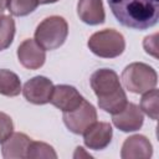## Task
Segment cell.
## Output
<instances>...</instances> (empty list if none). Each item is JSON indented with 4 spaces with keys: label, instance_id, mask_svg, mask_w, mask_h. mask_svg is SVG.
I'll return each mask as SVG.
<instances>
[{
    "label": "cell",
    "instance_id": "obj_1",
    "mask_svg": "<svg viewBox=\"0 0 159 159\" xmlns=\"http://www.w3.org/2000/svg\"><path fill=\"white\" fill-rule=\"evenodd\" d=\"M112 14L125 27L147 30L157 25L159 0H108Z\"/></svg>",
    "mask_w": 159,
    "mask_h": 159
},
{
    "label": "cell",
    "instance_id": "obj_2",
    "mask_svg": "<svg viewBox=\"0 0 159 159\" xmlns=\"http://www.w3.org/2000/svg\"><path fill=\"white\" fill-rule=\"evenodd\" d=\"M91 87L98 98V106L107 113L117 114L127 106V94L122 88L118 75L109 68H101L92 73Z\"/></svg>",
    "mask_w": 159,
    "mask_h": 159
},
{
    "label": "cell",
    "instance_id": "obj_3",
    "mask_svg": "<svg viewBox=\"0 0 159 159\" xmlns=\"http://www.w3.org/2000/svg\"><path fill=\"white\" fill-rule=\"evenodd\" d=\"M68 35L67 21L61 16H50L43 19L36 27L35 41L46 51L56 50L62 46Z\"/></svg>",
    "mask_w": 159,
    "mask_h": 159
},
{
    "label": "cell",
    "instance_id": "obj_4",
    "mask_svg": "<svg viewBox=\"0 0 159 159\" xmlns=\"http://www.w3.org/2000/svg\"><path fill=\"white\" fill-rule=\"evenodd\" d=\"M122 81L129 92L142 94L157 86L158 76L155 70L149 65L143 62H133L123 70Z\"/></svg>",
    "mask_w": 159,
    "mask_h": 159
},
{
    "label": "cell",
    "instance_id": "obj_5",
    "mask_svg": "<svg viewBox=\"0 0 159 159\" xmlns=\"http://www.w3.org/2000/svg\"><path fill=\"white\" fill-rule=\"evenodd\" d=\"M87 45L96 56L103 58L118 57L125 48L123 35L113 29H104L94 32L88 39Z\"/></svg>",
    "mask_w": 159,
    "mask_h": 159
},
{
    "label": "cell",
    "instance_id": "obj_6",
    "mask_svg": "<svg viewBox=\"0 0 159 159\" xmlns=\"http://www.w3.org/2000/svg\"><path fill=\"white\" fill-rule=\"evenodd\" d=\"M94 122H97V111L86 99H83L76 109L63 112V123L68 130L75 134H83Z\"/></svg>",
    "mask_w": 159,
    "mask_h": 159
},
{
    "label": "cell",
    "instance_id": "obj_7",
    "mask_svg": "<svg viewBox=\"0 0 159 159\" xmlns=\"http://www.w3.org/2000/svg\"><path fill=\"white\" fill-rule=\"evenodd\" d=\"M53 87L52 81L47 77L36 76L24 84L22 94L25 99L32 104H46L51 99Z\"/></svg>",
    "mask_w": 159,
    "mask_h": 159
},
{
    "label": "cell",
    "instance_id": "obj_8",
    "mask_svg": "<svg viewBox=\"0 0 159 159\" xmlns=\"http://www.w3.org/2000/svg\"><path fill=\"white\" fill-rule=\"evenodd\" d=\"M19 62L27 70H37L46 61L45 50L32 39L24 40L17 47Z\"/></svg>",
    "mask_w": 159,
    "mask_h": 159
},
{
    "label": "cell",
    "instance_id": "obj_9",
    "mask_svg": "<svg viewBox=\"0 0 159 159\" xmlns=\"http://www.w3.org/2000/svg\"><path fill=\"white\" fill-rule=\"evenodd\" d=\"M113 129L107 122H94L83 133V142L87 148L93 150L104 149L112 140Z\"/></svg>",
    "mask_w": 159,
    "mask_h": 159
},
{
    "label": "cell",
    "instance_id": "obj_10",
    "mask_svg": "<svg viewBox=\"0 0 159 159\" xmlns=\"http://www.w3.org/2000/svg\"><path fill=\"white\" fill-rule=\"evenodd\" d=\"M84 98L80 92L68 84H58L53 87L50 102L62 112H71L76 109Z\"/></svg>",
    "mask_w": 159,
    "mask_h": 159
},
{
    "label": "cell",
    "instance_id": "obj_11",
    "mask_svg": "<svg viewBox=\"0 0 159 159\" xmlns=\"http://www.w3.org/2000/svg\"><path fill=\"white\" fill-rule=\"evenodd\" d=\"M112 122L122 132H134L142 128L144 116L137 104L127 103L122 112L113 114Z\"/></svg>",
    "mask_w": 159,
    "mask_h": 159
},
{
    "label": "cell",
    "instance_id": "obj_12",
    "mask_svg": "<svg viewBox=\"0 0 159 159\" xmlns=\"http://www.w3.org/2000/svg\"><path fill=\"white\" fill-rule=\"evenodd\" d=\"M153 154V147L149 139L144 135H132L128 137L120 150V157L123 159H148Z\"/></svg>",
    "mask_w": 159,
    "mask_h": 159
},
{
    "label": "cell",
    "instance_id": "obj_13",
    "mask_svg": "<svg viewBox=\"0 0 159 159\" xmlns=\"http://www.w3.org/2000/svg\"><path fill=\"white\" fill-rule=\"evenodd\" d=\"M77 14L87 25H99L103 24L106 19L102 0H80L77 4Z\"/></svg>",
    "mask_w": 159,
    "mask_h": 159
},
{
    "label": "cell",
    "instance_id": "obj_14",
    "mask_svg": "<svg viewBox=\"0 0 159 159\" xmlns=\"http://www.w3.org/2000/svg\"><path fill=\"white\" fill-rule=\"evenodd\" d=\"M31 143V138H29L24 133H12L5 142H2L1 153L6 159H20L26 158L27 148Z\"/></svg>",
    "mask_w": 159,
    "mask_h": 159
},
{
    "label": "cell",
    "instance_id": "obj_15",
    "mask_svg": "<svg viewBox=\"0 0 159 159\" xmlns=\"http://www.w3.org/2000/svg\"><path fill=\"white\" fill-rule=\"evenodd\" d=\"M21 91V81L17 75L10 70H0V94L16 97Z\"/></svg>",
    "mask_w": 159,
    "mask_h": 159
},
{
    "label": "cell",
    "instance_id": "obj_16",
    "mask_svg": "<svg viewBox=\"0 0 159 159\" xmlns=\"http://www.w3.org/2000/svg\"><path fill=\"white\" fill-rule=\"evenodd\" d=\"M15 36V21L11 16H0V51L6 50Z\"/></svg>",
    "mask_w": 159,
    "mask_h": 159
},
{
    "label": "cell",
    "instance_id": "obj_17",
    "mask_svg": "<svg viewBox=\"0 0 159 159\" xmlns=\"http://www.w3.org/2000/svg\"><path fill=\"white\" fill-rule=\"evenodd\" d=\"M140 111H143L153 120L158 119V89L155 87L144 92L140 99Z\"/></svg>",
    "mask_w": 159,
    "mask_h": 159
},
{
    "label": "cell",
    "instance_id": "obj_18",
    "mask_svg": "<svg viewBox=\"0 0 159 159\" xmlns=\"http://www.w3.org/2000/svg\"><path fill=\"white\" fill-rule=\"evenodd\" d=\"M39 0H6V7L14 16H26L39 6Z\"/></svg>",
    "mask_w": 159,
    "mask_h": 159
},
{
    "label": "cell",
    "instance_id": "obj_19",
    "mask_svg": "<svg viewBox=\"0 0 159 159\" xmlns=\"http://www.w3.org/2000/svg\"><path fill=\"white\" fill-rule=\"evenodd\" d=\"M26 158H57V154L55 149L43 142H34L31 140L29 148H27V154Z\"/></svg>",
    "mask_w": 159,
    "mask_h": 159
},
{
    "label": "cell",
    "instance_id": "obj_20",
    "mask_svg": "<svg viewBox=\"0 0 159 159\" xmlns=\"http://www.w3.org/2000/svg\"><path fill=\"white\" fill-rule=\"evenodd\" d=\"M14 132V123L10 116L0 112V143L5 142Z\"/></svg>",
    "mask_w": 159,
    "mask_h": 159
},
{
    "label": "cell",
    "instance_id": "obj_21",
    "mask_svg": "<svg viewBox=\"0 0 159 159\" xmlns=\"http://www.w3.org/2000/svg\"><path fill=\"white\" fill-rule=\"evenodd\" d=\"M143 46L145 48V51L150 55H153L154 57H157V34L153 35V36H147L144 39V42H143Z\"/></svg>",
    "mask_w": 159,
    "mask_h": 159
},
{
    "label": "cell",
    "instance_id": "obj_22",
    "mask_svg": "<svg viewBox=\"0 0 159 159\" xmlns=\"http://www.w3.org/2000/svg\"><path fill=\"white\" fill-rule=\"evenodd\" d=\"M6 9V0H0V14L4 12Z\"/></svg>",
    "mask_w": 159,
    "mask_h": 159
},
{
    "label": "cell",
    "instance_id": "obj_23",
    "mask_svg": "<svg viewBox=\"0 0 159 159\" xmlns=\"http://www.w3.org/2000/svg\"><path fill=\"white\" fill-rule=\"evenodd\" d=\"M56 1H58V0H39L40 4H53Z\"/></svg>",
    "mask_w": 159,
    "mask_h": 159
}]
</instances>
